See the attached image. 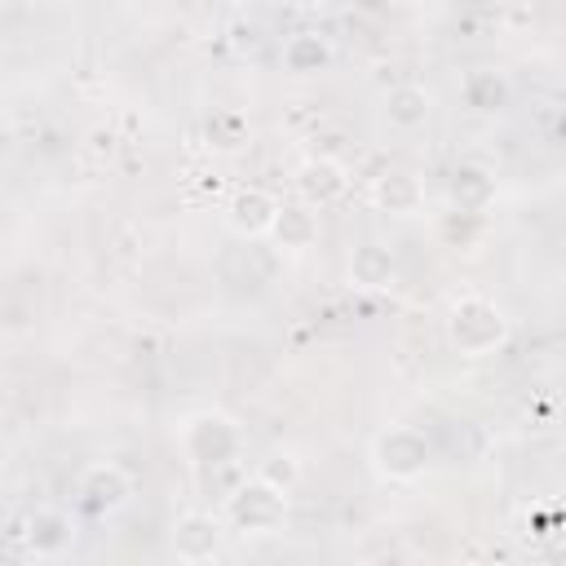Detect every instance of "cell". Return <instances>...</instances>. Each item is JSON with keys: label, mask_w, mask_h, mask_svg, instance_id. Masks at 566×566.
Listing matches in <instances>:
<instances>
[{"label": "cell", "mask_w": 566, "mask_h": 566, "mask_svg": "<svg viewBox=\"0 0 566 566\" xmlns=\"http://www.w3.org/2000/svg\"><path fill=\"white\" fill-rule=\"evenodd\" d=\"M354 274H358V283H367V287H385V283L394 279V261H389L380 248H363L358 261H354Z\"/></svg>", "instance_id": "10"}, {"label": "cell", "mask_w": 566, "mask_h": 566, "mask_svg": "<svg viewBox=\"0 0 566 566\" xmlns=\"http://www.w3.org/2000/svg\"><path fill=\"white\" fill-rule=\"evenodd\" d=\"M327 57H332V53H327V44H323L318 35H310V31H305V35H296V40L287 44V66H292V71H301V75H305V71H318Z\"/></svg>", "instance_id": "9"}, {"label": "cell", "mask_w": 566, "mask_h": 566, "mask_svg": "<svg viewBox=\"0 0 566 566\" xmlns=\"http://www.w3.org/2000/svg\"><path fill=\"white\" fill-rule=\"evenodd\" d=\"M376 455H380V469H385L389 478H416V473L424 469V460H429L424 442H420L411 429H394V433H385L380 447H376Z\"/></svg>", "instance_id": "3"}, {"label": "cell", "mask_w": 566, "mask_h": 566, "mask_svg": "<svg viewBox=\"0 0 566 566\" xmlns=\"http://www.w3.org/2000/svg\"><path fill=\"white\" fill-rule=\"evenodd\" d=\"M376 199H380V208H389V212L407 217V212H416V208H420V181H416L411 172H389V177H380Z\"/></svg>", "instance_id": "6"}, {"label": "cell", "mask_w": 566, "mask_h": 566, "mask_svg": "<svg viewBox=\"0 0 566 566\" xmlns=\"http://www.w3.org/2000/svg\"><path fill=\"white\" fill-rule=\"evenodd\" d=\"M283 513H287V495H283V486H274L265 478H256V482H248V486H239L230 495V522L239 531L265 535V531H274L283 522Z\"/></svg>", "instance_id": "2"}, {"label": "cell", "mask_w": 566, "mask_h": 566, "mask_svg": "<svg viewBox=\"0 0 566 566\" xmlns=\"http://www.w3.org/2000/svg\"><path fill=\"white\" fill-rule=\"evenodd\" d=\"M345 168L340 164H332V159H310L301 172H296V190H301V199L314 208H323V203H332L340 190H345Z\"/></svg>", "instance_id": "4"}, {"label": "cell", "mask_w": 566, "mask_h": 566, "mask_svg": "<svg viewBox=\"0 0 566 566\" xmlns=\"http://www.w3.org/2000/svg\"><path fill=\"white\" fill-rule=\"evenodd\" d=\"M500 340H504V314H500L491 301L469 296V301H460V305L451 310V345H455L460 354L482 358V354H491Z\"/></svg>", "instance_id": "1"}, {"label": "cell", "mask_w": 566, "mask_h": 566, "mask_svg": "<svg viewBox=\"0 0 566 566\" xmlns=\"http://www.w3.org/2000/svg\"><path fill=\"white\" fill-rule=\"evenodd\" d=\"M270 230L283 239V248H305V243L314 239V212H310L305 203H301V208H279Z\"/></svg>", "instance_id": "8"}, {"label": "cell", "mask_w": 566, "mask_h": 566, "mask_svg": "<svg viewBox=\"0 0 566 566\" xmlns=\"http://www.w3.org/2000/svg\"><path fill=\"white\" fill-rule=\"evenodd\" d=\"M354 4H358V9H363V13H380V9H385V4H389V0H354Z\"/></svg>", "instance_id": "11"}, {"label": "cell", "mask_w": 566, "mask_h": 566, "mask_svg": "<svg viewBox=\"0 0 566 566\" xmlns=\"http://www.w3.org/2000/svg\"><path fill=\"white\" fill-rule=\"evenodd\" d=\"M385 111H389V119H394L398 128H416V124H424V119H429V93H424V88H416V84L394 88V93H389V102H385Z\"/></svg>", "instance_id": "7"}, {"label": "cell", "mask_w": 566, "mask_h": 566, "mask_svg": "<svg viewBox=\"0 0 566 566\" xmlns=\"http://www.w3.org/2000/svg\"><path fill=\"white\" fill-rule=\"evenodd\" d=\"M274 212H279V203L265 190H239L230 199V226L239 234H265L274 226Z\"/></svg>", "instance_id": "5"}]
</instances>
